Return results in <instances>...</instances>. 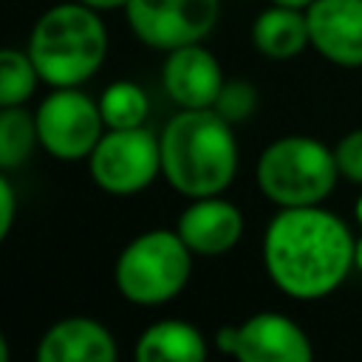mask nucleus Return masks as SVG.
<instances>
[{
	"label": "nucleus",
	"instance_id": "obj_23",
	"mask_svg": "<svg viewBox=\"0 0 362 362\" xmlns=\"http://www.w3.org/2000/svg\"><path fill=\"white\" fill-rule=\"evenodd\" d=\"M272 3H280V6H294V8H308L314 0H272Z\"/></svg>",
	"mask_w": 362,
	"mask_h": 362
},
{
	"label": "nucleus",
	"instance_id": "obj_13",
	"mask_svg": "<svg viewBox=\"0 0 362 362\" xmlns=\"http://www.w3.org/2000/svg\"><path fill=\"white\" fill-rule=\"evenodd\" d=\"M37 362H113L119 356L113 334L90 317H65L37 342Z\"/></svg>",
	"mask_w": 362,
	"mask_h": 362
},
{
	"label": "nucleus",
	"instance_id": "obj_25",
	"mask_svg": "<svg viewBox=\"0 0 362 362\" xmlns=\"http://www.w3.org/2000/svg\"><path fill=\"white\" fill-rule=\"evenodd\" d=\"M354 215H356V221H359V226H362V195L356 198V206H354Z\"/></svg>",
	"mask_w": 362,
	"mask_h": 362
},
{
	"label": "nucleus",
	"instance_id": "obj_7",
	"mask_svg": "<svg viewBox=\"0 0 362 362\" xmlns=\"http://www.w3.org/2000/svg\"><path fill=\"white\" fill-rule=\"evenodd\" d=\"M34 119L40 144L59 161L88 158L107 130L99 99H90L79 88H54L37 105Z\"/></svg>",
	"mask_w": 362,
	"mask_h": 362
},
{
	"label": "nucleus",
	"instance_id": "obj_21",
	"mask_svg": "<svg viewBox=\"0 0 362 362\" xmlns=\"http://www.w3.org/2000/svg\"><path fill=\"white\" fill-rule=\"evenodd\" d=\"M14 212H17V192L11 187V178L3 173L0 175V240L8 238L14 226Z\"/></svg>",
	"mask_w": 362,
	"mask_h": 362
},
{
	"label": "nucleus",
	"instance_id": "obj_24",
	"mask_svg": "<svg viewBox=\"0 0 362 362\" xmlns=\"http://www.w3.org/2000/svg\"><path fill=\"white\" fill-rule=\"evenodd\" d=\"M356 272H362V238L356 240Z\"/></svg>",
	"mask_w": 362,
	"mask_h": 362
},
{
	"label": "nucleus",
	"instance_id": "obj_9",
	"mask_svg": "<svg viewBox=\"0 0 362 362\" xmlns=\"http://www.w3.org/2000/svg\"><path fill=\"white\" fill-rule=\"evenodd\" d=\"M215 345L240 362H308L314 356L305 331L280 311H260L240 325L221 328Z\"/></svg>",
	"mask_w": 362,
	"mask_h": 362
},
{
	"label": "nucleus",
	"instance_id": "obj_2",
	"mask_svg": "<svg viewBox=\"0 0 362 362\" xmlns=\"http://www.w3.org/2000/svg\"><path fill=\"white\" fill-rule=\"evenodd\" d=\"M161 175L187 195H221L238 173V141L232 122L215 107H181L161 130Z\"/></svg>",
	"mask_w": 362,
	"mask_h": 362
},
{
	"label": "nucleus",
	"instance_id": "obj_6",
	"mask_svg": "<svg viewBox=\"0 0 362 362\" xmlns=\"http://www.w3.org/2000/svg\"><path fill=\"white\" fill-rule=\"evenodd\" d=\"M90 161V178L110 195H133L147 189L161 173V139L150 127L105 130Z\"/></svg>",
	"mask_w": 362,
	"mask_h": 362
},
{
	"label": "nucleus",
	"instance_id": "obj_15",
	"mask_svg": "<svg viewBox=\"0 0 362 362\" xmlns=\"http://www.w3.org/2000/svg\"><path fill=\"white\" fill-rule=\"evenodd\" d=\"M139 362H201L206 359L204 334L184 320H158L136 342Z\"/></svg>",
	"mask_w": 362,
	"mask_h": 362
},
{
	"label": "nucleus",
	"instance_id": "obj_4",
	"mask_svg": "<svg viewBox=\"0 0 362 362\" xmlns=\"http://www.w3.org/2000/svg\"><path fill=\"white\" fill-rule=\"evenodd\" d=\"M260 192L277 206H311L331 195L339 178L334 150L311 136H280L257 158Z\"/></svg>",
	"mask_w": 362,
	"mask_h": 362
},
{
	"label": "nucleus",
	"instance_id": "obj_8",
	"mask_svg": "<svg viewBox=\"0 0 362 362\" xmlns=\"http://www.w3.org/2000/svg\"><path fill=\"white\" fill-rule=\"evenodd\" d=\"M221 0H127L130 31L156 51L201 42L218 23Z\"/></svg>",
	"mask_w": 362,
	"mask_h": 362
},
{
	"label": "nucleus",
	"instance_id": "obj_18",
	"mask_svg": "<svg viewBox=\"0 0 362 362\" xmlns=\"http://www.w3.org/2000/svg\"><path fill=\"white\" fill-rule=\"evenodd\" d=\"M37 82H42V76L28 51L20 48L0 51V107L25 105L34 96Z\"/></svg>",
	"mask_w": 362,
	"mask_h": 362
},
{
	"label": "nucleus",
	"instance_id": "obj_10",
	"mask_svg": "<svg viewBox=\"0 0 362 362\" xmlns=\"http://www.w3.org/2000/svg\"><path fill=\"white\" fill-rule=\"evenodd\" d=\"M305 17L317 54L342 68L362 65V0H314Z\"/></svg>",
	"mask_w": 362,
	"mask_h": 362
},
{
	"label": "nucleus",
	"instance_id": "obj_20",
	"mask_svg": "<svg viewBox=\"0 0 362 362\" xmlns=\"http://www.w3.org/2000/svg\"><path fill=\"white\" fill-rule=\"evenodd\" d=\"M334 158L339 167V175L351 184H362V127L345 133L337 147H334Z\"/></svg>",
	"mask_w": 362,
	"mask_h": 362
},
{
	"label": "nucleus",
	"instance_id": "obj_3",
	"mask_svg": "<svg viewBox=\"0 0 362 362\" xmlns=\"http://www.w3.org/2000/svg\"><path fill=\"white\" fill-rule=\"evenodd\" d=\"M25 51L51 88H79L107 57V28L99 11L79 0L51 6L31 28Z\"/></svg>",
	"mask_w": 362,
	"mask_h": 362
},
{
	"label": "nucleus",
	"instance_id": "obj_5",
	"mask_svg": "<svg viewBox=\"0 0 362 362\" xmlns=\"http://www.w3.org/2000/svg\"><path fill=\"white\" fill-rule=\"evenodd\" d=\"M192 272V249L178 229L136 235L116 257V288L133 305H164L175 300Z\"/></svg>",
	"mask_w": 362,
	"mask_h": 362
},
{
	"label": "nucleus",
	"instance_id": "obj_16",
	"mask_svg": "<svg viewBox=\"0 0 362 362\" xmlns=\"http://www.w3.org/2000/svg\"><path fill=\"white\" fill-rule=\"evenodd\" d=\"M99 110H102L107 130L141 127L147 122V113H150V99H147L141 85H136L130 79H116L102 90Z\"/></svg>",
	"mask_w": 362,
	"mask_h": 362
},
{
	"label": "nucleus",
	"instance_id": "obj_14",
	"mask_svg": "<svg viewBox=\"0 0 362 362\" xmlns=\"http://www.w3.org/2000/svg\"><path fill=\"white\" fill-rule=\"evenodd\" d=\"M252 42L269 59H291L311 45L305 8L272 3L252 23Z\"/></svg>",
	"mask_w": 362,
	"mask_h": 362
},
{
	"label": "nucleus",
	"instance_id": "obj_12",
	"mask_svg": "<svg viewBox=\"0 0 362 362\" xmlns=\"http://www.w3.org/2000/svg\"><path fill=\"white\" fill-rule=\"evenodd\" d=\"M175 229L192 255L218 257L238 246L243 235V212L221 195L192 198V204L178 215Z\"/></svg>",
	"mask_w": 362,
	"mask_h": 362
},
{
	"label": "nucleus",
	"instance_id": "obj_19",
	"mask_svg": "<svg viewBox=\"0 0 362 362\" xmlns=\"http://www.w3.org/2000/svg\"><path fill=\"white\" fill-rule=\"evenodd\" d=\"M212 107L232 124L246 122L257 107V90H255V85H249L243 79H226Z\"/></svg>",
	"mask_w": 362,
	"mask_h": 362
},
{
	"label": "nucleus",
	"instance_id": "obj_17",
	"mask_svg": "<svg viewBox=\"0 0 362 362\" xmlns=\"http://www.w3.org/2000/svg\"><path fill=\"white\" fill-rule=\"evenodd\" d=\"M34 144H40L34 113H28L23 105L3 107V113H0V167H3V173L25 164Z\"/></svg>",
	"mask_w": 362,
	"mask_h": 362
},
{
	"label": "nucleus",
	"instance_id": "obj_22",
	"mask_svg": "<svg viewBox=\"0 0 362 362\" xmlns=\"http://www.w3.org/2000/svg\"><path fill=\"white\" fill-rule=\"evenodd\" d=\"M82 6L93 8V11H113V8H124L127 0H79Z\"/></svg>",
	"mask_w": 362,
	"mask_h": 362
},
{
	"label": "nucleus",
	"instance_id": "obj_11",
	"mask_svg": "<svg viewBox=\"0 0 362 362\" xmlns=\"http://www.w3.org/2000/svg\"><path fill=\"white\" fill-rule=\"evenodd\" d=\"M223 71L215 54L198 42L167 51L161 68V85L178 107H212L221 88Z\"/></svg>",
	"mask_w": 362,
	"mask_h": 362
},
{
	"label": "nucleus",
	"instance_id": "obj_1",
	"mask_svg": "<svg viewBox=\"0 0 362 362\" xmlns=\"http://www.w3.org/2000/svg\"><path fill=\"white\" fill-rule=\"evenodd\" d=\"M269 280L291 300H320L356 269V240L342 218L311 206H280L263 232Z\"/></svg>",
	"mask_w": 362,
	"mask_h": 362
}]
</instances>
